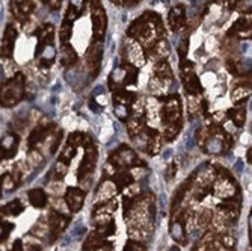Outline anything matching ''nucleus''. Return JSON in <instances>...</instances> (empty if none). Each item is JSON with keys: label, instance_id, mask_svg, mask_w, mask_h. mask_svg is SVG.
<instances>
[{"label": "nucleus", "instance_id": "1", "mask_svg": "<svg viewBox=\"0 0 252 251\" xmlns=\"http://www.w3.org/2000/svg\"><path fill=\"white\" fill-rule=\"evenodd\" d=\"M128 35L139 41L147 50H151L163 35V25L156 14H144L141 18L131 23Z\"/></svg>", "mask_w": 252, "mask_h": 251}, {"label": "nucleus", "instance_id": "2", "mask_svg": "<svg viewBox=\"0 0 252 251\" xmlns=\"http://www.w3.org/2000/svg\"><path fill=\"white\" fill-rule=\"evenodd\" d=\"M160 120L163 123V136L168 141H172L181 129L183 120V106L177 96H171L163 102Z\"/></svg>", "mask_w": 252, "mask_h": 251}, {"label": "nucleus", "instance_id": "3", "mask_svg": "<svg viewBox=\"0 0 252 251\" xmlns=\"http://www.w3.org/2000/svg\"><path fill=\"white\" fill-rule=\"evenodd\" d=\"M25 96H26V77L23 73H17L2 85L0 102H2L3 108H11L20 103L25 99Z\"/></svg>", "mask_w": 252, "mask_h": 251}, {"label": "nucleus", "instance_id": "4", "mask_svg": "<svg viewBox=\"0 0 252 251\" xmlns=\"http://www.w3.org/2000/svg\"><path fill=\"white\" fill-rule=\"evenodd\" d=\"M91 6V15H93V29H94V41L101 42L107 28V18L104 8L100 0H88Z\"/></svg>", "mask_w": 252, "mask_h": 251}, {"label": "nucleus", "instance_id": "5", "mask_svg": "<svg viewBox=\"0 0 252 251\" xmlns=\"http://www.w3.org/2000/svg\"><path fill=\"white\" fill-rule=\"evenodd\" d=\"M181 80H183V86H185V89L189 94L192 96L201 94L202 86H201L199 77L193 72V65L188 61L186 62L181 61Z\"/></svg>", "mask_w": 252, "mask_h": 251}, {"label": "nucleus", "instance_id": "6", "mask_svg": "<svg viewBox=\"0 0 252 251\" xmlns=\"http://www.w3.org/2000/svg\"><path fill=\"white\" fill-rule=\"evenodd\" d=\"M137 162H139L137 161V156L127 145L118 147L110 156V164L117 165V167H131V165H136Z\"/></svg>", "mask_w": 252, "mask_h": 251}, {"label": "nucleus", "instance_id": "7", "mask_svg": "<svg viewBox=\"0 0 252 251\" xmlns=\"http://www.w3.org/2000/svg\"><path fill=\"white\" fill-rule=\"evenodd\" d=\"M233 36H237L240 39H249L252 38V11L243 14L231 28L230 32Z\"/></svg>", "mask_w": 252, "mask_h": 251}, {"label": "nucleus", "instance_id": "8", "mask_svg": "<svg viewBox=\"0 0 252 251\" xmlns=\"http://www.w3.org/2000/svg\"><path fill=\"white\" fill-rule=\"evenodd\" d=\"M101 55H103V47L101 42L94 41L89 45V49L86 52V65L93 73V76H97L100 72V64H101Z\"/></svg>", "mask_w": 252, "mask_h": 251}, {"label": "nucleus", "instance_id": "9", "mask_svg": "<svg viewBox=\"0 0 252 251\" xmlns=\"http://www.w3.org/2000/svg\"><path fill=\"white\" fill-rule=\"evenodd\" d=\"M33 11L35 5L32 0H11V12L21 23L26 21Z\"/></svg>", "mask_w": 252, "mask_h": 251}, {"label": "nucleus", "instance_id": "10", "mask_svg": "<svg viewBox=\"0 0 252 251\" xmlns=\"http://www.w3.org/2000/svg\"><path fill=\"white\" fill-rule=\"evenodd\" d=\"M55 58H56V49H55L53 42L52 44L38 45V49H36V61H38L39 67L49 68L53 64Z\"/></svg>", "mask_w": 252, "mask_h": 251}, {"label": "nucleus", "instance_id": "11", "mask_svg": "<svg viewBox=\"0 0 252 251\" xmlns=\"http://www.w3.org/2000/svg\"><path fill=\"white\" fill-rule=\"evenodd\" d=\"M95 161H97V150L89 141L86 144V153H85V157H83V161H82V165L79 168V177L80 179L83 176L89 174V173H93V170L95 167Z\"/></svg>", "mask_w": 252, "mask_h": 251}, {"label": "nucleus", "instance_id": "12", "mask_svg": "<svg viewBox=\"0 0 252 251\" xmlns=\"http://www.w3.org/2000/svg\"><path fill=\"white\" fill-rule=\"evenodd\" d=\"M168 21H169V28L174 32L183 29V26L186 25V8H185V5L172 6L169 11V15H168Z\"/></svg>", "mask_w": 252, "mask_h": 251}, {"label": "nucleus", "instance_id": "13", "mask_svg": "<svg viewBox=\"0 0 252 251\" xmlns=\"http://www.w3.org/2000/svg\"><path fill=\"white\" fill-rule=\"evenodd\" d=\"M55 130V124H38L29 135L28 138V145L32 150L36 144H39L41 141H44L47 136Z\"/></svg>", "mask_w": 252, "mask_h": 251}, {"label": "nucleus", "instance_id": "14", "mask_svg": "<svg viewBox=\"0 0 252 251\" xmlns=\"http://www.w3.org/2000/svg\"><path fill=\"white\" fill-rule=\"evenodd\" d=\"M17 39V31L12 25H8L2 38V58H11Z\"/></svg>", "mask_w": 252, "mask_h": 251}, {"label": "nucleus", "instance_id": "15", "mask_svg": "<svg viewBox=\"0 0 252 251\" xmlns=\"http://www.w3.org/2000/svg\"><path fill=\"white\" fill-rule=\"evenodd\" d=\"M126 76H127V68H126V64L117 67L115 70H113L109 76V86L112 91H121L123 86H126Z\"/></svg>", "mask_w": 252, "mask_h": 251}, {"label": "nucleus", "instance_id": "16", "mask_svg": "<svg viewBox=\"0 0 252 251\" xmlns=\"http://www.w3.org/2000/svg\"><path fill=\"white\" fill-rule=\"evenodd\" d=\"M83 198H85V194L79 188H70L66 191V195H65V201H66V204L70 206V209L73 212L80 211L82 204H83Z\"/></svg>", "mask_w": 252, "mask_h": 251}, {"label": "nucleus", "instance_id": "17", "mask_svg": "<svg viewBox=\"0 0 252 251\" xmlns=\"http://www.w3.org/2000/svg\"><path fill=\"white\" fill-rule=\"evenodd\" d=\"M18 136L14 133H8L2 138V157L3 159H9L17 153V147H18Z\"/></svg>", "mask_w": 252, "mask_h": 251}, {"label": "nucleus", "instance_id": "18", "mask_svg": "<svg viewBox=\"0 0 252 251\" xmlns=\"http://www.w3.org/2000/svg\"><path fill=\"white\" fill-rule=\"evenodd\" d=\"M147 132V143H145V150L150 154H156L160 150V145H162V136L156 129H145Z\"/></svg>", "mask_w": 252, "mask_h": 251}, {"label": "nucleus", "instance_id": "19", "mask_svg": "<svg viewBox=\"0 0 252 251\" xmlns=\"http://www.w3.org/2000/svg\"><path fill=\"white\" fill-rule=\"evenodd\" d=\"M228 117L230 120L237 126V127H242L245 124V120H246V108H245V102L243 100H239L237 105L228 110Z\"/></svg>", "mask_w": 252, "mask_h": 251}, {"label": "nucleus", "instance_id": "20", "mask_svg": "<svg viewBox=\"0 0 252 251\" xmlns=\"http://www.w3.org/2000/svg\"><path fill=\"white\" fill-rule=\"evenodd\" d=\"M145 117L141 115V113H136L134 117H131L127 123V130L130 133V136L136 138V136H139L144 130H145Z\"/></svg>", "mask_w": 252, "mask_h": 251}, {"label": "nucleus", "instance_id": "21", "mask_svg": "<svg viewBox=\"0 0 252 251\" xmlns=\"http://www.w3.org/2000/svg\"><path fill=\"white\" fill-rule=\"evenodd\" d=\"M154 74L158 80H162V82L171 80L172 79V68L165 59H160L154 67Z\"/></svg>", "mask_w": 252, "mask_h": 251}, {"label": "nucleus", "instance_id": "22", "mask_svg": "<svg viewBox=\"0 0 252 251\" xmlns=\"http://www.w3.org/2000/svg\"><path fill=\"white\" fill-rule=\"evenodd\" d=\"M77 61V53L76 50L70 45V42L68 44H63L62 45V50H61V64L63 67H71L73 64H76Z\"/></svg>", "mask_w": 252, "mask_h": 251}, {"label": "nucleus", "instance_id": "23", "mask_svg": "<svg viewBox=\"0 0 252 251\" xmlns=\"http://www.w3.org/2000/svg\"><path fill=\"white\" fill-rule=\"evenodd\" d=\"M53 34L55 28L52 25H44L36 31V38H38V45L42 44H52L53 42Z\"/></svg>", "mask_w": 252, "mask_h": 251}, {"label": "nucleus", "instance_id": "24", "mask_svg": "<svg viewBox=\"0 0 252 251\" xmlns=\"http://www.w3.org/2000/svg\"><path fill=\"white\" fill-rule=\"evenodd\" d=\"M66 218H63V215H61L59 212H56V211H53L52 214H50V227H52V232L55 233V235H58V233H61L65 227H66Z\"/></svg>", "mask_w": 252, "mask_h": 251}, {"label": "nucleus", "instance_id": "25", "mask_svg": "<svg viewBox=\"0 0 252 251\" xmlns=\"http://www.w3.org/2000/svg\"><path fill=\"white\" fill-rule=\"evenodd\" d=\"M29 201L35 208H44L47 204V195L44 194L42 189H32L29 192Z\"/></svg>", "mask_w": 252, "mask_h": 251}, {"label": "nucleus", "instance_id": "26", "mask_svg": "<svg viewBox=\"0 0 252 251\" xmlns=\"http://www.w3.org/2000/svg\"><path fill=\"white\" fill-rule=\"evenodd\" d=\"M76 151H77V145L71 144L70 141H66V145H65V148H63L62 154H61V159H59V161H62V162L68 164V162H70L71 159L74 157Z\"/></svg>", "mask_w": 252, "mask_h": 251}, {"label": "nucleus", "instance_id": "27", "mask_svg": "<svg viewBox=\"0 0 252 251\" xmlns=\"http://www.w3.org/2000/svg\"><path fill=\"white\" fill-rule=\"evenodd\" d=\"M71 28H73V23L71 21H66V20H63L62 21V26H61V42H62V45L63 44H68V41H70V36H71Z\"/></svg>", "mask_w": 252, "mask_h": 251}, {"label": "nucleus", "instance_id": "28", "mask_svg": "<svg viewBox=\"0 0 252 251\" xmlns=\"http://www.w3.org/2000/svg\"><path fill=\"white\" fill-rule=\"evenodd\" d=\"M100 244H101L100 236L97 233H91L86 244H85V251H95L100 247Z\"/></svg>", "mask_w": 252, "mask_h": 251}, {"label": "nucleus", "instance_id": "29", "mask_svg": "<svg viewBox=\"0 0 252 251\" xmlns=\"http://www.w3.org/2000/svg\"><path fill=\"white\" fill-rule=\"evenodd\" d=\"M113 110H115L117 117L123 121H127L130 118V106H126V105H115V108H113Z\"/></svg>", "mask_w": 252, "mask_h": 251}, {"label": "nucleus", "instance_id": "30", "mask_svg": "<svg viewBox=\"0 0 252 251\" xmlns=\"http://www.w3.org/2000/svg\"><path fill=\"white\" fill-rule=\"evenodd\" d=\"M3 211H5V214H9V215H20L23 211V206L18 200H15V201H11L9 204H6Z\"/></svg>", "mask_w": 252, "mask_h": 251}, {"label": "nucleus", "instance_id": "31", "mask_svg": "<svg viewBox=\"0 0 252 251\" xmlns=\"http://www.w3.org/2000/svg\"><path fill=\"white\" fill-rule=\"evenodd\" d=\"M131 181H133V177H131L130 174L121 173V174H118V176H117V185H118V188H120V189L127 188V186L131 183Z\"/></svg>", "mask_w": 252, "mask_h": 251}, {"label": "nucleus", "instance_id": "32", "mask_svg": "<svg viewBox=\"0 0 252 251\" xmlns=\"http://www.w3.org/2000/svg\"><path fill=\"white\" fill-rule=\"evenodd\" d=\"M171 233H172V236H174L177 241L183 239V233H185V229H183V224H181L180 221H175V222L171 225Z\"/></svg>", "mask_w": 252, "mask_h": 251}, {"label": "nucleus", "instance_id": "33", "mask_svg": "<svg viewBox=\"0 0 252 251\" xmlns=\"http://www.w3.org/2000/svg\"><path fill=\"white\" fill-rule=\"evenodd\" d=\"M53 174H55V177H56V179H62V177L66 174V164H65V162H62V161H59V162L55 165Z\"/></svg>", "mask_w": 252, "mask_h": 251}, {"label": "nucleus", "instance_id": "34", "mask_svg": "<svg viewBox=\"0 0 252 251\" xmlns=\"http://www.w3.org/2000/svg\"><path fill=\"white\" fill-rule=\"evenodd\" d=\"M29 161L33 164V165H38V162H41L42 161V157H41V154H39V151H36L35 148H32L31 151H29Z\"/></svg>", "mask_w": 252, "mask_h": 251}, {"label": "nucleus", "instance_id": "35", "mask_svg": "<svg viewBox=\"0 0 252 251\" xmlns=\"http://www.w3.org/2000/svg\"><path fill=\"white\" fill-rule=\"evenodd\" d=\"M17 185V179H15V176H5V179H3V186L6 188V189H12L14 186Z\"/></svg>", "mask_w": 252, "mask_h": 251}, {"label": "nucleus", "instance_id": "36", "mask_svg": "<svg viewBox=\"0 0 252 251\" xmlns=\"http://www.w3.org/2000/svg\"><path fill=\"white\" fill-rule=\"evenodd\" d=\"M41 2L50 9H59L62 5V0H41Z\"/></svg>", "mask_w": 252, "mask_h": 251}, {"label": "nucleus", "instance_id": "37", "mask_svg": "<svg viewBox=\"0 0 252 251\" xmlns=\"http://www.w3.org/2000/svg\"><path fill=\"white\" fill-rule=\"evenodd\" d=\"M124 251H145V248L141 244H136V242L130 241V242H127Z\"/></svg>", "mask_w": 252, "mask_h": 251}, {"label": "nucleus", "instance_id": "38", "mask_svg": "<svg viewBox=\"0 0 252 251\" xmlns=\"http://www.w3.org/2000/svg\"><path fill=\"white\" fill-rule=\"evenodd\" d=\"M14 229V225L12 224H8V222H3V225H2V238L3 239H6L8 238V235H9V232Z\"/></svg>", "mask_w": 252, "mask_h": 251}, {"label": "nucleus", "instance_id": "39", "mask_svg": "<svg viewBox=\"0 0 252 251\" xmlns=\"http://www.w3.org/2000/svg\"><path fill=\"white\" fill-rule=\"evenodd\" d=\"M216 2H220V0H216ZM222 2H223L228 8H230V9H234L237 5H240L242 0H222Z\"/></svg>", "mask_w": 252, "mask_h": 251}, {"label": "nucleus", "instance_id": "40", "mask_svg": "<svg viewBox=\"0 0 252 251\" xmlns=\"http://www.w3.org/2000/svg\"><path fill=\"white\" fill-rule=\"evenodd\" d=\"M223 129H225L226 132H230V133H234V132H236V129H237V126L230 120V121H228V123L223 126Z\"/></svg>", "mask_w": 252, "mask_h": 251}, {"label": "nucleus", "instance_id": "41", "mask_svg": "<svg viewBox=\"0 0 252 251\" xmlns=\"http://www.w3.org/2000/svg\"><path fill=\"white\" fill-rule=\"evenodd\" d=\"M175 171H177V167H175V165H169V167H168V171H166V179H168V180L172 179V177L175 176Z\"/></svg>", "mask_w": 252, "mask_h": 251}, {"label": "nucleus", "instance_id": "42", "mask_svg": "<svg viewBox=\"0 0 252 251\" xmlns=\"http://www.w3.org/2000/svg\"><path fill=\"white\" fill-rule=\"evenodd\" d=\"M246 161H248V164H252V147L246 153Z\"/></svg>", "mask_w": 252, "mask_h": 251}, {"label": "nucleus", "instance_id": "43", "mask_svg": "<svg viewBox=\"0 0 252 251\" xmlns=\"http://www.w3.org/2000/svg\"><path fill=\"white\" fill-rule=\"evenodd\" d=\"M249 230H251V239H252V214L249 216Z\"/></svg>", "mask_w": 252, "mask_h": 251}, {"label": "nucleus", "instance_id": "44", "mask_svg": "<svg viewBox=\"0 0 252 251\" xmlns=\"http://www.w3.org/2000/svg\"><path fill=\"white\" fill-rule=\"evenodd\" d=\"M31 251H41V248H39L38 245H32V247H31Z\"/></svg>", "mask_w": 252, "mask_h": 251}, {"label": "nucleus", "instance_id": "45", "mask_svg": "<svg viewBox=\"0 0 252 251\" xmlns=\"http://www.w3.org/2000/svg\"><path fill=\"white\" fill-rule=\"evenodd\" d=\"M126 3H134V2H139V0H124Z\"/></svg>", "mask_w": 252, "mask_h": 251}, {"label": "nucleus", "instance_id": "46", "mask_svg": "<svg viewBox=\"0 0 252 251\" xmlns=\"http://www.w3.org/2000/svg\"><path fill=\"white\" fill-rule=\"evenodd\" d=\"M171 251H178V248H177V247H175V248H172V250H171Z\"/></svg>", "mask_w": 252, "mask_h": 251}]
</instances>
